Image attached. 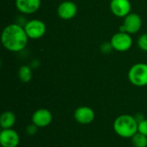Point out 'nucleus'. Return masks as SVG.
<instances>
[{
    "mask_svg": "<svg viewBox=\"0 0 147 147\" xmlns=\"http://www.w3.org/2000/svg\"><path fill=\"white\" fill-rule=\"evenodd\" d=\"M28 39L24 27L18 23L9 24L3 29L1 34L2 45L12 53L22 51L27 47Z\"/></svg>",
    "mask_w": 147,
    "mask_h": 147,
    "instance_id": "obj_1",
    "label": "nucleus"
},
{
    "mask_svg": "<svg viewBox=\"0 0 147 147\" xmlns=\"http://www.w3.org/2000/svg\"><path fill=\"white\" fill-rule=\"evenodd\" d=\"M138 121L131 115H121L113 123L115 133L123 139H131L138 133Z\"/></svg>",
    "mask_w": 147,
    "mask_h": 147,
    "instance_id": "obj_2",
    "label": "nucleus"
},
{
    "mask_svg": "<svg viewBox=\"0 0 147 147\" xmlns=\"http://www.w3.org/2000/svg\"><path fill=\"white\" fill-rule=\"evenodd\" d=\"M127 78L129 82L137 87L147 85V64L137 63L131 66L128 71Z\"/></svg>",
    "mask_w": 147,
    "mask_h": 147,
    "instance_id": "obj_3",
    "label": "nucleus"
},
{
    "mask_svg": "<svg viewBox=\"0 0 147 147\" xmlns=\"http://www.w3.org/2000/svg\"><path fill=\"white\" fill-rule=\"evenodd\" d=\"M133 42L131 34L122 31H119L118 33L113 34L110 40L113 49L121 53L130 50L133 46Z\"/></svg>",
    "mask_w": 147,
    "mask_h": 147,
    "instance_id": "obj_4",
    "label": "nucleus"
},
{
    "mask_svg": "<svg viewBox=\"0 0 147 147\" xmlns=\"http://www.w3.org/2000/svg\"><path fill=\"white\" fill-rule=\"evenodd\" d=\"M25 32L29 39L38 40L43 37L47 31V27L44 22L40 19H32L24 24Z\"/></svg>",
    "mask_w": 147,
    "mask_h": 147,
    "instance_id": "obj_5",
    "label": "nucleus"
},
{
    "mask_svg": "<svg viewBox=\"0 0 147 147\" xmlns=\"http://www.w3.org/2000/svg\"><path fill=\"white\" fill-rule=\"evenodd\" d=\"M142 28V19L137 13H130L124 17L122 25L120 27V31L126 32L129 34L138 33Z\"/></svg>",
    "mask_w": 147,
    "mask_h": 147,
    "instance_id": "obj_6",
    "label": "nucleus"
},
{
    "mask_svg": "<svg viewBox=\"0 0 147 147\" xmlns=\"http://www.w3.org/2000/svg\"><path fill=\"white\" fill-rule=\"evenodd\" d=\"M73 117L78 123L82 125H89L94 121L96 114L90 107L80 106L75 109Z\"/></svg>",
    "mask_w": 147,
    "mask_h": 147,
    "instance_id": "obj_7",
    "label": "nucleus"
},
{
    "mask_svg": "<svg viewBox=\"0 0 147 147\" xmlns=\"http://www.w3.org/2000/svg\"><path fill=\"white\" fill-rule=\"evenodd\" d=\"M31 121L38 127H48L53 121V114L47 109H39L33 113Z\"/></svg>",
    "mask_w": 147,
    "mask_h": 147,
    "instance_id": "obj_8",
    "label": "nucleus"
},
{
    "mask_svg": "<svg viewBox=\"0 0 147 147\" xmlns=\"http://www.w3.org/2000/svg\"><path fill=\"white\" fill-rule=\"evenodd\" d=\"M0 144L2 147H17L20 144V135L13 128L2 129L0 132Z\"/></svg>",
    "mask_w": 147,
    "mask_h": 147,
    "instance_id": "obj_9",
    "label": "nucleus"
},
{
    "mask_svg": "<svg viewBox=\"0 0 147 147\" xmlns=\"http://www.w3.org/2000/svg\"><path fill=\"white\" fill-rule=\"evenodd\" d=\"M109 8L115 16L124 18L131 13L132 4L130 0H111Z\"/></svg>",
    "mask_w": 147,
    "mask_h": 147,
    "instance_id": "obj_10",
    "label": "nucleus"
},
{
    "mask_svg": "<svg viewBox=\"0 0 147 147\" xmlns=\"http://www.w3.org/2000/svg\"><path fill=\"white\" fill-rule=\"evenodd\" d=\"M57 13L59 17L62 20H71L74 18L77 15L78 6L72 1H64L58 6Z\"/></svg>",
    "mask_w": 147,
    "mask_h": 147,
    "instance_id": "obj_11",
    "label": "nucleus"
},
{
    "mask_svg": "<svg viewBox=\"0 0 147 147\" xmlns=\"http://www.w3.org/2000/svg\"><path fill=\"white\" fill-rule=\"evenodd\" d=\"M41 0H16V7L19 12L25 15L35 13L40 7Z\"/></svg>",
    "mask_w": 147,
    "mask_h": 147,
    "instance_id": "obj_12",
    "label": "nucleus"
},
{
    "mask_svg": "<svg viewBox=\"0 0 147 147\" xmlns=\"http://www.w3.org/2000/svg\"><path fill=\"white\" fill-rule=\"evenodd\" d=\"M16 122V115L12 111H4L0 116V126L2 129L12 128Z\"/></svg>",
    "mask_w": 147,
    "mask_h": 147,
    "instance_id": "obj_13",
    "label": "nucleus"
},
{
    "mask_svg": "<svg viewBox=\"0 0 147 147\" xmlns=\"http://www.w3.org/2000/svg\"><path fill=\"white\" fill-rule=\"evenodd\" d=\"M33 77L32 68L29 65H22L18 70V78L23 83H28Z\"/></svg>",
    "mask_w": 147,
    "mask_h": 147,
    "instance_id": "obj_14",
    "label": "nucleus"
},
{
    "mask_svg": "<svg viewBox=\"0 0 147 147\" xmlns=\"http://www.w3.org/2000/svg\"><path fill=\"white\" fill-rule=\"evenodd\" d=\"M131 140L134 147H147V136L139 132L131 138Z\"/></svg>",
    "mask_w": 147,
    "mask_h": 147,
    "instance_id": "obj_15",
    "label": "nucleus"
},
{
    "mask_svg": "<svg viewBox=\"0 0 147 147\" xmlns=\"http://www.w3.org/2000/svg\"><path fill=\"white\" fill-rule=\"evenodd\" d=\"M137 45L142 51L147 52V33L141 34L139 37L138 41H137Z\"/></svg>",
    "mask_w": 147,
    "mask_h": 147,
    "instance_id": "obj_16",
    "label": "nucleus"
},
{
    "mask_svg": "<svg viewBox=\"0 0 147 147\" xmlns=\"http://www.w3.org/2000/svg\"><path fill=\"white\" fill-rule=\"evenodd\" d=\"M138 132L147 136V119H145L142 121L139 122V125H138Z\"/></svg>",
    "mask_w": 147,
    "mask_h": 147,
    "instance_id": "obj_17",
    "label": "nucleus"
},
{
    "mask_svg": "<svg viewBox=\"0 0 147 147\" xmlns=\"http://www.w3.org/2000/svg\"><path fill=\"white\" fill-rule=\"evenodd\" d=\"M100 50H101V52L102 53H109L114 49H113L112 45H111V43L109 41V42H104V43H102L101 45V47H100Z\"/></svg>",
    "mask_w": 147,
    "mask_h": 147,
    "instance_id": "obj_18",
    "label": "nucleus"
},
{
    "mask_svg": "<svg viewBox=\"0 0 147 147\" xmlns=\"http://www.w3.org/2000/svg\"><path fill=\"white\" fill-rule=\"evenodd\" d=\"M38 127L35 126L34 124L31 123L30 125H28L27 127H26V133L27 134H28L29 136H33L34 134H36L37 131H38Z\"/></svg>",
    "mask_w": 147,
    "mask_h": 147,
    "instance_id": "obj_19",
    "label": "nucleus"
},
{
    "mask_svg": "<svg viewBox=\"0 0 147 147\" xmlns=\"http://www.w3.org/2000/svg\"><path fill=\"white\" fill-rule=\"evenodd\" d=\"M134 117H135L136 121H138V123H139V122H140V121H142L143 120H145V119H146V118H145V116H144V115H143L142 113H138V114H136V115H134Z\"/></svg>",
    "mask_w": 147,
    "mask_h": 147,
    "instance_id": "obj_20",
    "label": "nucleus"
}]
</instances>
